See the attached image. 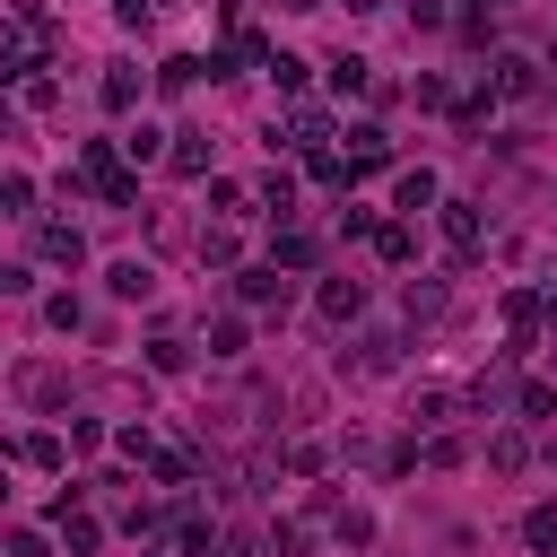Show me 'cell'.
<instances>
[{
    "label": "cell",
    "mask_w": 557,
    "mask_h": 557,
    "mask_svg": "<svg viewBox=\"0 0 557 557\" xmlns=\"http://www.w3.org/2000/svg\"><path fill=\"white\" fill-rule=\"evenodd\" d=\"M78 183H87L104 209H131V200H139V174L113 157V139H87V148H78Z\"/></svg>",
    "instance_id": "1"
},
{
    "label": "cell",
    "mask_w": 557,
    "mask_h": 557,
    "mask_svg": "<svg viewBox=\"0 0 557 557\" xmlns=\"http://www.w3.org/2000/svg\"><path fill=\"white\" fill-rule=\"evenodd\" d=\"M339 139V122H331V104H287L278 122H270V148H296V157H322Z\"/></svg>",
    "instance_id": "2"
},
{
    "label": "cell",
    "mask_w": 557,
    "mask_h": 557,
    "mask_svg": "<svg viewBox=\"0 0 557 557\" xmlns=\"http://www.w3.org/2000/svg\"><path fill=\"white\" fill-rule=\"evenodd\" d=\"M435 226H444V252H453V261H479V252H487V218H479V200H444Z\"/></svg>",
    "instance_id": "3"
},
{
    "label": "cell",
    "mask_w": 557,
    "mask_h": 557,
    "mask_svg": "<svg viewBox=\"0 0 557 557\" xmlns=\"http://www.w3.org/2000/svg\"><path fill=\"white\" fill-rule=\"evenodd\" d=\"M270 261H278V270H287V278H305V270H322V235H313V226H296V218H287V226H278V235H270Z\"/></svg>",
    "instance_id": "4"
},
{
    "label": "cell",
    "mask_w": 557,
    "mask_h": 557,
    "mask_svg": "<svg viewBox=\"0 0 557 557\" xmlns=\"http://www.w3.org/2000/svg\"><path fill=\"white\" fill-rule=\"evenodd\" d=\"M35 261H52V270H78V261H87V235H78L70 218H44V226H35Z\"/></svg>",
    "instance_id": "5"
},
{
    "label": "cell",
    "mask_w": 557,
    "mask_h": 557,
    "mask_svg": "<svg viewBox=\"0 0 557 557\" xmlns=\"http://www.w3.org/2000/svg\"><path fill=\"white\" fill-rule=\"evenodd\" d=\"M235 296H244L252 313H287V270H278V261H261V270H235Z\"/></svg>",
    "instance_id": "6"
},
{
    "label": "cell",
    "mask_w": 557,
    "mask_h": 557,
    "mask_svg": "<svg viewBox=\"0 0 557 557\" xmlns=\"http://www.w3.org/2000/svg\"><path fill=\"white\" fill-rule=\"evenodd\" d=\"M479 78H487L496 96H540V61H531V52H496Z\"/></svg>",
    "instance_id": "7"
},
{
    "label": "cell",
    "mask_w": 557,
    "mask_h": 557,
    "mask_svg": "<svg viewBox=\"0 0 557 557\" xmlns=\"http://www.w3.org/2000/svg\"><path fill=\"white\" fill-rule=\"evenodd\" d=\"M9 461H26V470H70V444H61L52 426H26V435H9Z\"/></svg>",
    "instance_id": "8"
},
{
    "label": "cell",
    "mask_w": 557,
    "mask_h": 557,
    "mask_svg": "<svg viewBox=\"0 0 557 557\" xmlns=\"http://www.w3.org/2000/svg\"><path fill=\"white\" fill-rule=\"evenodd\" d=\"M531 453H540V444H531V435H522V418H513V426H496V435H487V470H496V479H522V470H531Z\"/></svg>",
    "instance_id": "9"
},
{
    "label": "cell",
    "mask_w": 557,
    "mask_h": 557,
    "mask_svg": "<svg viewBox=\"0 0 557 557\" xmlns=\"http://www.w3.org/2000/svg\"><path fill=\"white\" fill-rule=\"evenodd\" d=\"M392 209H400V218H418V209H444V183H435V165H409V174L392 183Z\"/></svg>",
    "instance_id": "10"
},
{
    "label": "cell",
    "mask_w": 557,
    "mask_h": 557,
    "mask_svg": "<svg viewBox=\"0 0 557 557\" xmlns=\"http://www.w3.org/2000/svg\"><path fill=\"white\" fill-rule=\"evenodd\" d=\"M313 305H322V322H339V331H348V322L366 313V278H322V287H313Z\"/></svg>",
    "instance_id": "11"
},
{
    "label": "cell",
    "mask_w": 557,
    "mask_h": 557,
    "mask_svg": "<svg viewBox=\"0 0 557 557\" xmlns=\"http://www.w3.org/2000/svg\"><path fill=\"white\" fill-rule=\"evenodd\" d=\"M348 165H357V174L392 165V131H383V122H348Z\"/></svg>",
    "instance_id": "12"
},
{
    "label": "cell",
    "mask_w": 557,
    "mask_h": 557,
    "mask_svg": "<svg viewBox=\"0 0 557 557\" xmlns=\"http://www.w3.org/2000/svg\"><path fill=\"white\" fill-rule=\"evenodd\" d=\"M392 366H400V331H357L348 374H392Z\"/></svg>",
    "instance_id": "13"
},
{
    "label": "cell",
    "mask_w": 557,
    "mask_h": 557,
    "mask_svg": "<svg viewBox=\"0 0 557 557\" xmlns=\"http://www.w3.org/2000/svg\"><path fill=\"white\" fill-rule=\"evenodd\" d=\"M139 87H148V78H139V61H113V70L96 78V96H104V113H131V104H139Z\"/></svg>",
    "instance_id": "14"
},
{
    "label": "cell",
    "mask_w": 557,
    "mask_h": 557,
    "mask_svg": "<svg viewBox=\"0 0 557 557\" xmlns=\"http://www.w3.org/2000/svg\"><path fill=\"white\" fill-rule=\"evenodd\" d=\"M313 531H322V513H278L270 522V548L278 557H313Z\"/></svg>",
    "instance_id": "15"
},
{
    "label": "cell",
    "mask_w": 557,
    "mask_h": 557,
    "mask_svg": "<svg viewBox=\"0 0 557 557\" xmlns=\"http://www.w3.org/2000/svg\"><path fill=\"white\" fill-rule=\"evenodd\" d=\"M209 209H218V218H252V209H261V191H252V183H235V174H209Z\"/></svg>",
    "instance_id": "16"
},
{
    "label": "cell",
    "mask_w": 557,
    "mask_h": 557,
    "mask_svg": "<svg viewBox=\"0 0 557 557\" xmlns=\"http://www.w3.org/2000/svg\"><path fill=\"white\" fill-rule=\"evenodd\" d=\"M444 305H453V287H444V278H409V287H400V313H409V322H435Z\"/></svg>",
    "instance_id": "17"
},
{
    "label": "cell",
    "mask_w": 557,
    "mask_h": 557,
    "mask_svg": "<svg viewBox=\"0 0 557 557\" xmlns=\"http://www.w3.org/2000/svg\"><path fill=\"white\" fill-rule=\"evenodd\" d=\"M453 409H461V392H435V383H426V392H409V426H418V435H435Z\"/></svg>",
    "instance_id": "18"
},
{
    "label": "cell",
    "mask_w": 557,
    "mask_h": 557,
    "mask_svg": "<svg viewBox=\"0 0 557 557\" xmlns=\"http://www.w3.org/2000/svg\"><path fill=\"white\" fill-rule=\"evenodd\" d=\"M331 540L366 557V548H374V505H339V513H331Z\"/></svg>",
    "instance_id": "19"
},
{
    "label": "cell",
    "mask_w": 557,
    "mask_h": 557,
    "mask_svg": "<svg viewBox=\"0 0 557 557\" xmlns=\"http://www.w3.org/2000/svg\"><path fill=\"white\" fill-rule=\"evenodd\" d=\"M165 165H174L183 183H200V174H209V139H200V131H174V148H165Z\"/></svg>",
    "instance_id": "20"
},
{
    "label": "cell",
    "mask_w": 557,
    "mask_h": 557,
    "mask_svg": "<svg viewBox=\"0 0 557 557\" xmlns=\"http://www.w3.org/2000/svg\"><path fill=\"white\" fill-rule=\"evenodd\" d=\"M252 191H261V209H270V218H278V226H287V218H296V174H287V165H270V174H261V183H252Z\"/></svg>",
    "instance_id": "21"
},
{
    "label": "cell",
    "mask_w": 557,
    "mask_h": 557,
    "mask_svg": "<svg viewBox=\"0 0 557 557\" xmlns=\"http://www.w3.org/2000/svg\"><path fill=\"white\" fill-rule=\"evenodd\" d=\"M374 252H383L392 270H409V261H418V235H409V218H383V226H374Z\"/></svg>",
    "instance_id": "22"
},
{
    "label": "cell",
    "mask_w": 557,
    "mask_h": 557,
    "mask_svg": "<svg viewBox=\"0 0 557 557\" xmlns=\"http://www.w3.org/2000/svg\"><path fill=\"white\" fill-rule=\"evenodd\" d=\"M104 287H113L122 305H139V296H157V270H148V261H113V270H104Z\"/></svg>",
    "instance_id": "23"
},
{
    "label": "cell",
    "mask_w": 557,
    "mask_h": 557,
    "mask_svg": "<svg viewBox=\"0 0 557 557\" xmlns=\"http://www.w3.org/2000/svg\"><path fill=\"white\" fill-rule=\"evenodd\" d=\"M513 418H557V383H548V374L513 383Z\"/></svg>",
    "instance_id": "24"
},
{
    "label": "cell",
    "mask_w": 557,
    "mask_h": 557,
    "mask_svg": "<svg viewBox=\"0 0 557 557\" xmlns=\"http://www.w3.org/2000/svg\"><path fill=\"white\" fill-rule=\"evenodd\" d=\"M522 548L531 557H557V505H531L522 513Z\"/></svg>",
    "instance_id": "25"
},
{
    "label": "cell",
    "mask_w": 557,
    "mask_h": 557,
    "mask_svg": "<svg viewBox=\"0 0 557 557\" xmlns=\"http://www.w3.org/2000/svg\"><path fill=\"white\" fill-rule=\"evenodd\" d=\"M200 70H209L200 52H174V61H157V87H165V96H183V87H200Z\"/></svg>",
    "instance_id": "26"
},
{
    "label": "cell",
    "mask_w": 557,
    "mask_h": 557,
    "mask_svg": "<svg viewBox=\"0 0 557 557\" xmlns=\"http://www.w3.org/2000/svg\"><path fill=\"white\" fill-rule=\"evenodd\" d=\"M235 252H244V244H235V226H226V218H218V226H200V261H209V270H235Z\"/></svg>",
    "instance_id": "27"
},
{
    "label": "cell",
    "mask_w": 557,
    "mask_h": 557,
    "mask_svg": "<svg viewBox=\"0 0 557 557\" xmlns=\"http://www.w3.org/2000/svg\"><path fill=\"white\" fill-rule=\"evenodd\" d=\"M244 339H252L244 313H218V322H209V357H244Z\"/></svg>",
    "instance_id": "28"
},
{
    "label": "cell",
    "mask_w": 557,
    "mask_h": 557,
    "mask_svg": "<svg viewBox=\"0 0 557 557\" xmlns=\"http://www.w3.org/2000/svg\"><path fill=\"white\" fill-rule=\"evenodd\" d=\"M148 366H157V374H183V366H191V339H183V331H157V339H148Z\"/></svg>",
    "instance_id": "29"
},
{
    "label": "cell",
    "mask_w": 557,
    "mask_h": 557,
    "mask_svg": "<svg viewBox=\"0 0 557 557\" xmlns=\"http://www.w3.org/2000/svg\"><path fill=\"white\" fill-rule=\"evenodd\" d=\"M418 461H426V470H461V461H470V444H461V435H444V426H435V435H426V444H418Z\"/></svg>",
    "instance_id": "30"
},
{
    "label": "cell",
    "mask_w": 557,
    "mask_h": 557,
    "mask_svg": "<svg viewBox=\"0 0 557 557\" xmlns=\"http://www.w3.org/2000/svg\"><path fill=\"white\" fill-rule=\"evenodd\" d=\"M331 87H339V96H366V87H374V61L339 52V61H331Z\"/></svg>",
    "instance_id": "31"
},
{
    "label": "cell",
    "mask_w": 557,
    "mask_h": 557,
    "mask_svg": "<svg viewBox=\"0 0 557 557\" xmlns=\"http://www.w3.org/2000/svg\"><path fill=\"white\" fill-rule=\"evenodd\" d=\"M0 218H35V183H26L17 165L0 174Z\"/></svg>",
    "instance_id": "32"
},
{
    "label": "cell",
    "mask_w": 557,
    "mask_h": 557,
    "mask_svg": "<svg viewBox=\"0 0 557 557\" xmlns=\"http://www.w3.org/2000/svg\"><path fill=\"white\" fill-rule=\"evenodd\" d=\"M165 148H174V131H148V122L122 139V157H131V165H148V157H165Z\"/></svg>",
    "instance_id": "33"
},
{
    "label": "cell",
    "mask_w": 557,
    "mask_h": 557,
    "mask_svg": "<svg viewBox=\"0 0 557 557\" xmlns=\"http://www.w3.org/2000/svg\"><path fill=\"white\" fill-rule=\"evenodd\" d=\"M374 226H383V218H374V209H357V200H348V209H339V226H331V235H339V244H374Z\"/></svg>",
    "instance_id": "34"
},
{
    "label": "cell",
    "mask_w": 557,
    "mask_h": 557,
    "mask_svg": "<svg viewBox=\"0 0 557 557\" xmlns=\"http://www.w3.org/2000/svg\"><path fill=\"white\" fill-rule=\"evenodd\" d=\"M287 470H296V479H322V470H331V444H313V435L287 444Z\"/></svg>",
    "instance_id": "35"
},
{
    "label": "cell",
    "mask_w": 557,
    "mask_h": 557,
    "mask_svg": "<svg viewBox=\"0 0 557 557\" xmlns=\"http://www.w3.org/2000/svg\"><path fill=\"white\" fill-rule=\"evenodd\" d=\"M44 331H78V296H70V287L44 296Z\"/></svg>",
    "instance_id": "36"
},
{
    "label": "cell",
    "mask_w": 557,
    "mask_h": 557,
    "mask_svg": "<svg viewBox=\"0 0 557 557\" xmlns=\"http://www.w3.org/2000/svg\"><path fill=\"white\" fill-rule=\"evenodd\" d=\"M9 557H52V531H35V522H17V531H9Z\"/></svg>",
    "instance_id": "37"
},
{
    "label": "cell",
    "mask_w": 557,
    "mask_h": 557,
    "mask_svg": "<svg viewBox=\"0 0 557 557\" xmlns=\"http://www.w3.org/2000/svg\"><path fill=\"white\" fill-rule=\"evenodd\" d=\"M17 104H26V113H44V104H61V87H52V78H44V70H35V78H26V87H17Z\"/></svg>",
    "instance_id": "38"
},
{
    "label": "cell",
    "mask_w": 557,
    "mask_h": 557,
    "mask_svg": "<svg viewBox=\"0 0 557 557\" xmlns=\"http://www.w3.org/2000/svg\"><path fill=\"white\" fill-rule=\"evenodd\" d=\"M113 444H122V453H131V461H148V470H157V435H148V426H122V435H113Z\"/></svg>",
    "instance_id": "39"
},
{
    "label": "cell",
    "mask_w": 557,
    "mask_h": 557,
    "mask_svg": "<svg viewBox=\"0 0 557 557\" xmlns=\"http://www.w3.org/2000/svg\"><path fill=\"white\" fill-rule=\"evenodd\" d=\"M270 78H278V87H287V96H296V87H305V78H313V70H305V61H296V52H278V61H270Z\"/></svg>",
    "instance_id": "40"
},
{
    "label": "cell",
    "mask_w": 557,
    "mask_h": 557,
    "mask_svg": "<svg viewBox=\"0 0 557 557\" xmlns=\"http://www.w3.org/2000/svg\"><path fill=\"white\" fill-rule=\"evenodd\" d=\"M113 17H122L131 35H148V17H157V0H113Z\"/></svg>",
    "instance_id": "41"
},
{
    "label": "cell",
    "mask_w": 557,
    "mask_h": 557,
    "mask_svg": "<svg viewBox=\"0 0 557 557\" xmlns=\"http://www.w3.org/2000/svg\"><path fill=\"white\" fill-rule=\"evenodd\" d=\"M366 9H383V0H348V17H366Z\"/></svg>",
    "instance_id": "42"
},
{
    "label": "cell",
    "mask_w": 557,
    "mask_h": 557,
    "mask_svg": "<svg viewBox=\"0 0 557 557\" xmlns=\"http://www.w3.org/2000/svg\"><path fill=\"white\" fill-rule=\"evenodd\" d=\"M278 9H322V0H278Z\"/></svg>",
    "instance_id": "43"
},
{
    "label": "cell",
    "mask_w": 557,
    "mask_h": 557,
    "mask_svg": "<svg viewBox=\"0 0 557 557\" xmlns=\"http://www.w3.org/2000/svg\"><path fill=\"white\" fill-rule=\"evenodd\" d=\"M148 557H183V548H148Z\"/></svg>",
    "instance_id": "44"
},
{
    "label": "cell",
    "mask_w": 557,
    "mask_h": 557,
    "mask_svg": "<svg viewBox=\"0 0 557 557\" xmlns=\"http://www.w3.org/2000/svg\"><path fill=\"white\" fill-rule=\"evenodd\" d=\"M496 9H513V0H496Z\"/></svg>",
    "instance_id": "45"
}]
</instances>
